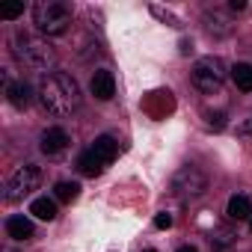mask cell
I'll list each match as a JSON object with an SVG mask.
<instances>
[{"label": "cell", "instance_id": "obj_17", "mask_svg": "<svg viewBox=\"0 0 252 252\" xmlns=\"http://www.w3.org/2000/svg\"><path fill=\"white\" fill-rule=\"evenodd\" d=\"M234 231L231 228H214V234H211V243H214V249H228L231 243H234Z\"/></svg>", "mask_w": 252, "mask_h": 252}, {"label": "cell", "instance_id": "obj_14", "mask_svg": "<svg viewBox=\"0 0 252 252\" xmlns=\"http://www.w3.org/2000/svg\"><path fill=\"white\" fill-rule=\"evenodd\" d=\"M6 92H9V101H12L18 110H24V107L30 104V98H33L27 83H9V86H6Z\"/></svg>", "mask_w": 252, "mask_h": 252}, {"label": "cell", "instance_id": "obj_19", "mask_svg": "<svg viewBox=\"0 0 252 252\" xmlns=\"http://www.w3.org/2000/svg\"><path fill=\"white\" fill-rule=\"evenodd\" d=\"M172 225V217L169 214H158L155 217V228H169Z\"/></svg>", "mask_w": 252, "mask_h": 252}, {"label": "cell", "instance_id": "obj_25", "mask_svg": "<svg viewBox=\"0 0 252 252\" xmlns=\"http://www.w3.org/2000/svg\"><path fill=\"white\" fill-rule=\"evenodd\" d=\"M3 252H12V249H3Z\"/></svg>", "mask_w": 252, "mask_h": 252}, {"label": "cell", "instance_id": "obj_10", "mask_svg": "<svg viewBox=\"0 0 252 252\" xmlns=\"http://www.w3.org/2000/svg\"><path fill=\"white\" fill-rule=\"evenodd\" d=\"M6 234L12 240H30L33 237V222L27 217H9L6 220Z\"/></svg>", "mask_w": 252, "mask_h": 252}, {"label": "cell", "instance_id": "obj_18", "mask_svg": "<svg viewBox=\"0 0 252 252\" xmlns=\"http://www.w3.org/2000/svg\"><path fill=\"white\" fill-rule=\"evenodd\" d=\"M18 15H24V6H21V3H15V6H3V9H0V18H6V21H12V18H18Z\"/></svg>", "mask_w": 252, "mask_h": 252}, {"label": "cell", "instance_id": "obj_12", "mask_svg": "<svg viewBox=\"0 0 252 252\" xmlns=\"http://www.w3.org/2000/svg\"><path fill=\"white\" fill-rule=\"evenodd\" d=\"M225 214H228V220H237V222H240V220H249V217H252V202H249L246 196H231Z\"/></svg>", "mask_w": 252, "mask_h": 252}, {"label": "cell", "instance_id": "obj_2", "mask_svg": "<svg viewBox=\"0 0 252 252\" xmlns=\"http://www.w3.org/2000/svg\"><path fill=\"white\" fill-rule=\"evenodd\" d=\"M33 21L45 36H63L71 24V6L63 0H39L33 6Z\"/></svg>", "mask_w": 252, "mask_h": 252}, {"label": "cell", "instance_id": "obj_9", "mask_svg": "<svg viewBox=\"0 0 252 252\" xmlns=\"http://www.w3.org/2000/svg\"><path fill=\"white\" fill-rule=\"evenodd\" d=\"M104 166H107V163H104V160H101V158H98L92 149H89V152H83V155L77 158V169H80L86 178H95V175H101V172H104Z\"/></svg>", "mask_w": 252, "mask_h": 252}, {"label": "cell", "instance_id": "obj_8", "mask_svg": "<svg viewBox=\"0 0 252 252\" xmlns=\"http://www.w3.org/2000/svg\"><path fill=\"white\" fill-rule=\"evenodd\" d=\"M89 89H92V95H95V98H101V101H110V98L116 95V80H113V74H110L107 68H98V71L92 74V83H89Z\"/></svg>", "mask_w": 252, "mask_h": 252}, {"label": "cell", "instance_id": "obj_6", "mask_svg": "<svg viewBox=\"0 0 252 252\" xmlns=\"http://www.w3.org/2000/svg\"><path fill=\"white\" fill-rule=\"evenodd\" d=\"M39 181H42V172H39V166L36 163H24L21 169H15L12 172V178L6 181V202H21L24 196H30L36 187H39Z\"/></svg>", "mask_w": 252, "mask_h": 252}, {"label": "cell", "instance_id": "obj_5", "mask_svg": "<svg viewBox=\"0 0 252 252\" xmlns=\"http://www.w3.org/2000/svg\"><path fill=\"white\" fill-rule=\"evenodd\" d=\"M169 190H172V196H178V199H199V196L208 190V178H205V172L196 169V166H181V169L172 175Z\"/></svg>", "mask_w": 252, "mask_h": 252}, {"label": "cell", "instance_id": "obj_21", "mask_svg": "<svg viewBox=\"0 0 252 252\" xmlns=\"http://www.w3.org/2000/svg\"><path fill=\"white\" fill-rule=\"evenodd\" d=\"M228 6H231V9H234V12H240V9H243V6H246V3H243V0H231V3H228Z\"/></svg>", "mask_w": 252, "mask_h": 252}, {"label": "cell", "instance_id": "obj_7", "mask_svg": "<svg viewBox=\"0 0 252 252\" xmlns=\"http://www.w3.org/2000/svg\"><path fill=\"white\" fill-rule=\"evenodd\" d=\"M68 146H71V137H68L65 128H48V131L42 134V152H45L48 158H60Z\"/></svg>", "mask_w": 252, "mask_h": 252}, {"label": "cell", "instance_id": "obj_24", "mask_svg": "<svg viewBox=\"0 0 252 252\" xmlns=\"http://www.w3.org/2000/svg\"><path fill=\"white\" fill-rule=\"evenodd\" d=\"M143 252H155V249H143Z\"/></svg>", "mask_w": 252, "mask_h": 252}, {"label": "cell", "instance_id": "obj_4", "mask_svg": "<svg viewBox=\"0 0 252 252\" xmlns=\"http://www.w3.org/2000/svg\"><path fill=\"white\" fill-rule=\"evenodd\" d=\"M193 83H196V89L205 92V95L220 92L222 83H225V68H222V63H220L217 57L199 60V63L193 65Z\"/></svg>", "mask_w": 252, "mask_h": 252}, {"label": "cell", "instance_id": "obj_16", "mask_svg": "<svg viewBox=\"0 0 252 252\" xmlns=\"http://www.w3.org/2000/svg\"><path fill=\"white\" fill-rule=\"evenodd\" d=\"M54 196L60 199V202H65V205H71L77 196H80V184H74V181H60L57 187H54Z\"/></svg>", "mask_w": 252, "mask_h": 252}, {"label": "cell", "instance_id": "obj_1", "mask_svg": "<svg viewBox=\"0 0 252 252\" xmlns=\"http://www.w3.org/2000/svg\"><path fill=\"white\" fill-rule=\"evenodd\" d=\"M39 101L51 116H68L71 110H77L80 104V86L71 74L65 71H54L45 74L39 83Z\"/></svg>", "mask_w": 252, "mask_h": 252}, {"label": "cell", "instance_id": "obj_11", "mask_svg": "<svg viewBox=\"0 0 252 252\" xmlns=\"http://www.w3.org/2000/svg\"><path fill=\"white\" fill-rule=\"evenodd\" d=\"M92 152H95L104 163H113V160H116V155H119V143H116L113 137H107V134H104V137H98V140L92 143Z\"/></svg>", "mask_w": 252, "mask_h": 252}, {"label": "cell", "instance_id": "obj_15", "mask_svg": "<svg viewBox=\"0 0 252 252\" xmlns=\"http://www.w3.org/2000/svg\"><path fill=\"white\" fill-rule=\"evenodd\" d=\"M30 214H33V217H39V220H54V217H57V205H54V199L42 196V199H33Z\"/></svg>", "mask_w": 252, "mask_h": 252}, {"label": "cell", "instance_id": "obj_13", "mask_svg": "<svg viewBox=\"0 0 252 252\" xmlns=\"http://www.w3.org/2000/svg\"><path fill=\"white\" fill-rule=\"evenodd\" d=\"M231 80H234V86H237V89H243V92H252V65H246V63H237V65L231 68Z\"/></svg>", "mask_w": 252, "mask_h": 252}, {"label": "cell", "instance_id": "obj_3", "mask_svg": "<svg viewBox=\"0 0 252 252\" xmlns=\"http://www.w3.org/2000/svg\"><path fill=\"white\" fill-rule=\"evenodd\" d=\"M15 57L27 65V68H33V71H45L48 65H54V60H57V54H54V48L45 42V39H39V36H30V33H15Z\"/></svg>", "mask_w": 252, "mask_h": 252}, {"label": "cell", "instance_id": "obj_20", "mask_svg": "<svg viewBox=\"0 0 252 252\" xmlns=\"http://www.w3.org/2000/svg\"><path fill=\"white\" fill-rule=\"evenodd\" d=\"M240 131H243V134H252V116H249V119L240 125Z\"/></svg>", "mask_w": 252, "mask_h": 252}, {"label": "cell", "instance_id": "obj_23", "mask_svg": "<svg viewBox=\"0 0 252 252\" xmlns=\"http://www.w3.org/2000/svg\"><path fill=\"white\" fill-rule=\"evenodd\" d=\"M249 228H252V217H249Z\"/></svg>", "mask_w": 252, "mask_h": 252}, {"label": "cell", "instance_id": "obj_22", "mask_svg": "<svg viewBox=\"0 0 252 252\" xmlns=\"http://www.w3.org/2000/svg\"><path fill=\"white\" fill-rule=\"evenodd\" d=\"M178 252H199V249H196V246H181Z\"/></svg>", "mask_w": 252, "mask_h": 252}]
</instances>
